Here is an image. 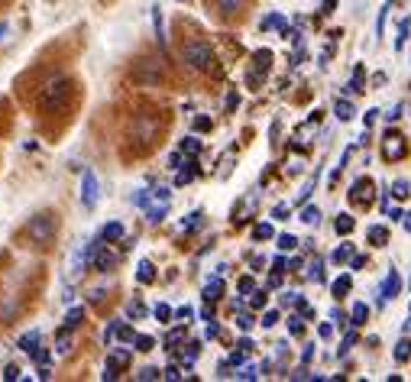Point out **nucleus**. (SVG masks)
I'll return each mask as SVG.
<instances>
[{
  "label": "nucleus",
  "mask_w": 411,
  "mask_h": 382,
  "mask_svg": "<svg viewBox=\"0 0 411 382\" xmlns=\"http://www.w3.org/2000/svg\"><path fill=\"white\" fill-rule=\"evenodd\" d=\"M195 162H188V168H178V175H175V185H188L191 178H195Z\"/></svg>",
  "instance_id": "24"
},
{
  "label": "nucleus",
  "mask_w": 411,
  "mask_h": 382,
  "mask_svg": "<svg viewBox=\"0 0 411 382\" xmlns=\"http://www.w3.org/2000/svg\"><path fill=\"white\" fill-rule=\"evenodd\" d=\"M411 360V340H398L395 344V363H408Z\"/></svg>",
  "instance_id": "20"
},
{
  "label": "nucleus",
  "mask_w": 411,
  "mask_h": 382,
  "mask_svg": "<svg viewBox=\"0 0 411 382\" xmlns=\"http://www.w3.org/2000/svg\"><path fill=\"white\" fill-rule=\"evenodd\" d=\"M136 282H143V285L156 282V266H152L150 260H143V262H140V269H136Z\"/></svg>",
  "instance_id": "16"
},
{
  "label": "nucleus",
  "mask_w": 411,
  "mask_h": 382,
  "mask_svg": "<svg viewBox=\"0 0 411 382\" xmlns=\"http://www.w3.org/2000/svg\"><path fill=\"white\" fill-rule=\"evenodd\" d=\"M156 140H159V120L156 117H133V123H130V143L136 146L140 152H150L152 146H156Z\"/></svg>",
  "instance_id": "2"
},
{
  "label": "nucleus",
  "mask_w": 411,
  "mask_h": 382,
  "mask_svg": "<svg viewBox=\"0 0 411 382\" xmlns=\"http://www.w3.org/2000/svg\"><path fill=\"white\" fill-rule=\"evenodd\" d=\"M301 221H305V224H318L321 211H318V207H305V211H301Z\"/></svg>",
  "instance_id": "30"
},
{
  "label": "nucleus",
  "mask_w": 411,
  "mask_h": 382,
  "mask_svg": "<svg viewBox=\"0 0 411 382\" xmlns=\"http://www.w3.org/2000/svg\"><path fill=\"white\" fill-rule=\"evenodd\" d=\"M39 340H42V334H39V331H29V334H23L19 337V350H23V353H36V344Z\"/></svg>",
  "instance_id": "13"
},
{
  "label": "nucleus",
  "mask_w": 411,
  "mask_h": 382,
  "mask_svg": "<svg viewBox=\"0 0 411 382\" xmlns=\"http://www.w3.org/2000/svg\"><path fill=\"white\" fill-rule=\"evenodd\" d=\"M81 205L88 211H94V205H97V178H94V172L81 175Z\"/></svg>",
  "instance_id": "9"
},
{
  "label": "nucleus",
  "mask_w": 411,
  "mask_h": 382,
  "mask_svg": "<svg viewBox=\"0 0 411 382\" xmlns=\"http://www.w3.org/2000/svg\"><path fill=\"white\" fill-rule=\"evenodd\" d=\"M191 315H195V311H191V308H178V317H182V321H185V324H188V317H191Z\"/></svg>",
  "instance_id": "50"
},
{
  "label": "nucleus",
  "mask_w": 411,
  "mask_h": 382,
  "mask_svg": "<svg viewBox=\"0 0 411 382\" xmlns=\"http://www.w3.org/2000/svg\"><path fill=\"white\" fill-rule=\"evenodd\" d=\"M330 260H334V262H346V260H353V246H350V243H344V246H337Z\"/></svg>",
  "instance_id": "25"
},
{
  "label": "nucleus",
  "mask_w": 411,
  "mask_h": 382,
  "mask_svg": "<svg viewBox=\"0 0 411 382\" xmlns=\"http://www.w3.org/2000/svg\"><path fill=\"white\" fill-rule=\"evenodd\" d=\"M143 311H146V308H143L140 301H133L130 305V317H143Z\"/></svg>",
  "instance_id": "48"
},
{
  "label": "nucleus",
  "mask_w": 411,
  "mask_h": 382,
  "mask_svg": "<svg viewBox=\"0 0 411 382\" xmlns=\"http://www.w3.org/2000/svg\"><path fill=\"white\" fill-rule=\"evenodd\" d=\"M182 152H185V156H198V152H201V143H198L195 136H188V140L182 143Z\"/></svg>",
  "instance_id": "26"
},
{
  "label": "nucleus",
  "mask_w": 411,
  "mask_h": 382,
  "mask_svg": "<svg viewBox=\"0 0 411 382\" xmlns=\"http://www.w3.org/2000/svg\"><path fill=\"white\" fill-rule=\"evenodd\" d=\"M392 191H395V198H408V195H411V191H408V182H402V178H398V182L392 185Z\"/></svg>",
  "instance_id": "34"
},
{
  "label": "nucleus",
  "mask_w": 411,
  "mask_h": 382,
  "mask_svg": "<svg viewBox=\"0 0 411 382\" xmlns=\"http://www.w3.org/2000/svg\"><path fill=\"white\" fill-rule=\"evenodd\" d=\"M272 269H275V272H285V260H282V256H279V260L272 262Z\"/></svg>",
  "instance_id": "51"
},
{
  "label": "nucleus",
  "mask_w": 411,
  "mask_h": 382,
  "mask_svg": "<svg viewBox=\"0 0 411 382\" xmlns=\"http://www.w3.org/2000/svg\"><path fill=\"white\" fill-rule=\"evenodd\" d=\"M56 233H58L56 211H42V214H36L26 224V240L36 243V246H49V243L56 240Z\"/></svg>",
  "instance_id": "3"
},
{
  "label": "nucleus",
  "mask_w": 411,
  "mask_h": 382,
  "mask_svg": "<svg viewBox=\"0 0 411 382\" xmlns=\"http://www.w3.org/2000/svg\"><path fill=\"white\" fill-rule=\"evenodd\" d=\"M405 230H411V214H408V221H405Z\"/></svg>",
  "instance_id": "54"
},
{
  "label": "nucleus",
  "mask_w": 411,
  "mask_h": 382,
  "mask_svg": "<svg viewBox=\"0 0 411 382\" xmlns=\"http://www.w3.org/2000/svg\"><path fill=\"white\" fill-rule=\"evenodd\" d=\"M7 36V23H0V39Z\"/></svg>",
  "instance_id": "53"
},
{
  "label": "nucleus",
  "mask_w": 411,
  "mask_h": 382,
  "mask_svg": "<svg viewBox=\"0 0 411 382\" xmlns=\"http://www.w3.org/2000/svg\"><path fill=\"white\" fill-rule=\"evenodd\" d=\"M353 227H356V221H353L350 214H340V217L334 221V230H337V233H344V237H350V233H353Z\"/></svg>",
  "instance_id": "18"
},
{
  "label": "nucleus",
  "mask_w": 411,
  "mask_h": 382,
  "mask_svg": "<svg viewBox=\"0 0 411 382\" xmlns=\"http://www.w3.org/2000/svg\"><path fill=\"white\" fill-rule=\"evenodd\" d=\"M308 279H311V282H321V279H324V272H321V260H314V262H311Z\"/></svg>",
  "instance_id": "35"
},
{
  "label": "nucleus",
  "mask_w": 411,
  "mask_h": 382,
  "mask_svg": "<svg viewBox=\"0 0 411 382\" xmlns=\"http://www.w3.org/2000/svg\"><path fill=\"white\" fill-rule=\"evenodd\" d=\"M289 321H291V324H289V331H291V334H295V337H298V334H305V321H301V317H289Z\"/></svg>",
  "instance_id": "36"
},
{
  "label": "nucleus",
  "mask_w": 411,
  "mask_h": 382,
  "mask_svg": "<svg viewBox=\"0 0 411 382\" xmlns=\"http://www.w3.org/2000/svg\"><path fill=\"white\" fill-rule=\"evenodd\" d=\"M350 285H353V279H350V276H340V279H334V285H330V289H334V299H344L346 292H350Z\"/></svg>",
  "instance_id": "19"
},
{
  "label": "nucleus",
  "mask_w": 411,
  "mask_h": 382,
  "mask_svg": "<svg viewBox=\"0 0 411 382\" xmlns=\"http://www.w3.org/2000/svg\"><path fill=\"white\" fill-rule=\"evenodd\" d=\"M382 152H385V159H402L405 152H408V146H405V140H402V136H395V133H389V136H385Z\"/></svg>",
  "instance_id": "10"
},
{
  "label": "nucleus",
  "mask_w": 411,
  "mask_h": 382,
  "mask_svg": "<svg viewBox=\"0 0 411 382\" xmlns=\"http://www.w3.org/2000/svg\"><path fill=\"white\" fill-rule=\"evenodd\" d=\"M3 379H10V382L19 379V366H17V363H10L7 369H3Z\"/></svg>",
  "instance_id": "39"
},
{
  "label": "nucleus",
  "mask_w": 411,
  "mask_h": 382,
  "mask_svg": "<svg viewBox=\"0 0 411 382\" xmlns=\"http://www.w3.org/2000/svg\"><path fill=\"white\" fill-rule=\"evenodd\" d=\"M156 317H159L162 324H166L168 317H172V308H168V305H156Z\"/></svg>",
  "instance_id": "37"
},
{
  "label": "nucleus",
  "mask_w": 411,
  "mask_h": 382,
  "mask_svg": "<svg viewBox=\"0 0 411 382\" xmlns=\"http://www.w3.org/2000/svg\"><path fill=\"white\" fill-rule=\"evenodd\" d=\"M350 317H353V327H363V324H366V317H369V308H366L363 301H356V305H353V315H350Z\"/></svg>",
  "instance_id": "22"
},
{
  "label": "nucleus",
  "mask_w": 411,
  "mask_h": 382,
  "mask_svg": "<svg viewBox=\"0 0 411 382\" xmlns=\"http://www.w3.org/2000/svg\"><path fill=\"white\" fill-rule=\"evenodd\" d=\"M366 237H369V243H373V246H385V243H389V230H385L382 224L369 227V230H366Z\"/></svg>",
  "instance_id": "17"
},
{
  "label": "nucleus",
  "mask_w": 411,
  "mask_h": 382,
  "mask_svg": "<svg viewBox=\"0 0 411 382\" xmlns=\"http://www.w3.org/2000/svg\"><path fill=\"white\" fill-rule=\"evenodd\" d=\"M201 221H204V214H201V211H195V214H188V221L185 224H182V230H195V227H201Z\"/></svg>",
  "instance_id": "28"
},
{
  "label": "nucleus",
  "mask_w": 411,
  "mask_h": 382,
  "mask_svg": "<svg viewBox=\"0 0 411 382\" xmlns=\"http://www.w3.org/2000/svg\"><path fill=\"white\" fill-rule=\"evenodd\" d=\"M398 289H402V279H398V272H389L385 276V282H382V301H389V299H395L398 295Z\"/></svg>",
  "instance_id": "11"
},
{
  "label": "nucleus",
  "mask_w": 411,
  "mask_h": 382,
  "mask_svg": "<svg viewBox=\"0 0 411 382\" xmlns=\"http://www.w3.org/2000/svg\"><path fill=\"white\" fill-rule=\"evenodd\" d=\"M220 295H224V279L217 276V279H211V282L204 285V301H217Z\"/></svg>",
  "instance_id": "15"
},
{
  "label": "nucleus",
  "mask_w": 411,
  "mask_h": 382,
  "mask_svg": "<svg viewBox=\"0 0 411 382\" xmlns=\"http://www.w3.org/2000/svg\"><path fill=\"white\" fill-rule=\"evenodd\" d=\"M240 292H243V295H246V292H252V279H250V276H243V279H240Z\"/></svg>",
  "instance_id": "49"
},
{
  "label": "nucleus",
  "mask_w": 411,
  "mask_h": 382,
  "mask_svg": "<svg viewBox=\"0 0 411 382\" xmlns=\"http://www.w3.org/2000/svg\"><path fill=\"white\" fill-rule=\"evenodd\" d=\"M123 233H127V230H123L120 221H111V224H107V227L101 230V237H104L107 243H117V240H123Z\"/></svg>",
  "instance_id": "14"
},
{
  "label": "nucleus",
  "mask_w": 411,
  "mask_h": 382,
  "mask_svg": "<svg viewBox=\"0 0 411 382\" xmlns=\"http://www.w3.org/2000/svg\"><path fill=\"white\" fill-rule=\"evenodd\" d=\"M250 305L252 308H266V292H256V295L250 299Z\"/></svg>",
  "instance_id": "43"
},
{
  "label": "nucleus",
  "mask_w": 411,
  "mask_h": 382,
  "mask_svg": "<svg viewBox=\"0 0 411 382\" xmlns=\"http://www.w3.org/2000/svg\"><path fill=\"white\" fill-rule=\"evenodd\" d=\"M136 205L146 207V217H150V221H162L168 205H172V191H168V188H152V191L136 198Z\"/></svg>",
  "instance_id": "5"
},
{
  "label": "nucleus",
  "mask_w": 411,
  "mask_h": 382,
  "mask_svg": "<svg viewBox=\"0 0 411 382\" xmlns=\"http://www.w3.org/2000/svg\"><path fill=\"white\" fill-rule=\"evenodd\" d=\"M133 78L140 84H159L162 81V68L159 62H152V58H140L136 68H133Z\"/></svg>",
  "instance_id": "7"
},
{
  "label": "nucleus",
  "mask_w": 411,
  "mask_h": 382,
  "mask_svg": "<svg viewBox=\"0 0 411 382\" xmlns=\"http://www.w3.org/2000/svg\"><path fill=\"white\" fill-rule=\"evenodd\" d=\"M182 156H185L182 150H178V152H172V156H168V168H182Z\"/></svg>",
  "instance_id": "41"
},
{
  "label": "nucleus",
  "mask_w": 411,
  "mask_h": 382,
  "mask_svg": "<svg viewBox=\"0 0 411 382\" xmlns=\"http://www.w3.org/2000/svg\"><path fill=\"white\" fill-rule=\"evenodd\" d=\"M353 344H356V331H350V334L344 337V347H340V353H346V350H350Z\"/></svg>",
  "instance_id": "42"
},
{
  "label": "nucleus",
  "mask_w": 411,
  "mask_h": 382,
  "mask_svg": "<svg viewBox=\"0 0 411 382\" xmlns=\"http://www.w3.org/2000/svg\"><path fill=\"white\" fill-rule=\"evenodd\" d=\"M104 237H94L91 243H88V253H84V262L91 266V269L97 272H113V266H117V256H113L107 246H104Z\"/></svg>",
  "instance_id": "6"
},
{
  "label": "nucleus",
  "mask_w": 411,
  "mask_h": 382,
  "mask_svg": "<svg viewBox=\"0 0 411 382\" xmlns=\"http://www.w3.org/2000/svg\"><path fill=\"white\" fill-rule=\"evenodd\" d=\"M72 91H75V81L68 75L52 78V81L42 88V94H39V113H42V117H62V113L68 111Z\"/></svg>",
  "instance_id": "1"
},
{
  "label": "nucleus",
  "mask_w": 411,
  "mask_h": 382,
  "mask_svg": "<svg viewBox=\"0 0 411 382\" xmlns=\"http://www.w3.org/2000/svg\"><path fill=\"white\" fill-rule=\"evenodd\" d=\"M159 369H156V366H143L140 373H136V379H143V382H152V379H159Z\"/></svg>",
  "instance_id": "27"
},
{
  "label": "nucleus",
  "mask_w": 411,
  "mask_h": 382,
  "mask_svg": "<svg viewBox=\"0 0 411 382\" xmlns=\"http://www.w3.org/2000/svg\"><path fill=\"white\" fill-rule=\"evenodd\" d=\"M295 246H298V240H295L291 233H282L279 237V250H295Z\"/></svg>",
  "instance_id": "32"
},
{
  "label": "nucleus",
  "mask_w": 411,
  "mask_h": 382,
  "mask_svg": "<svg viewBox=\"0 0 411 382\" xmlns=\"http://www.w3.org/2000/svg\"><path fill=\"white\" fill-rule=\"evenodd\" d=\"M350 201H353L356 207H369V205H373V182H369V178L353 182V188H350Z\"/></svg>",
  "instance_id": "8"
},
{
  "label": "nucleus",
  "mask_w": 411,
  "mask_h": 382,
  "mask_svg": "<svg viewBox=\"0 0 411 382\" xmlns=\"http://www.w3.org/2000/svg\"><path fill=\"white\" fill-rule=\"evenodd\" d=\"M182 337H185V331H172V334L166 337V347H168V350H172V347H175L178 340H182Z\"/></svg>",
  "instance_id": "38"
},
{
  "label": "nucleus",
  "mask_w": 411,
  "mask_h": 382,
  "mask_svg": "<svg viewBox=\"0 0 411 382\" xmlns=\"http://www.w3.org/2000/svg\"><path fill=\"white\" fill-rule=\"evenodd\" d=\"M81 321H84V308H72V311L65 315V324H62V327H68V331H75V327L81 324Z\"/></svg>",
  "instance_id": "21"
},
{
  "label": "nucleus",
  "mask_w": 411,
  "mask_h": 382,
  "mask_svg": "<svg viewBox=\"0 0 411 382\" xmlns=\"http://www.w3.org/2000/svg\"><path fill=\"white\" fill-rule=\"evenodd\" d=\"M162 376H166V379H172V382H175V379H182V369H178V366H168V369H166V373H162Z\"/></svg>",
  "instance_id": "44"
},
{
  "label": "nucleus",
  "mask_w": 411,
  "mask_h": 382,
  "mask_svg": "<svg viewBox=\"0 0 411 382\" xmlns=\"http://www.w3.org/2000/svg\"><path fill=\"white\" fill-rule=\"evenodd\" d=\"M334 113H337V117H340V120H353V104H350V101H337L334 104Z\"/></svg>",
  "instance_id": "23"
},
{
  "label": "nucleus",
  "mask_w": 411,
  "mask_h": 382,
  "mask_svg": "<svg viewBox=\"0 0 411 382\" xmlns=\"http://www.w3.org/2000/svg\"><path fill=\"white\" fill-rule=\"evenodd\" d=\"M275 321H279V311H266V315H262V327H272Z\"/></svg>",
  "instance_id": "40"
},
{
  "label": "nucleus",
  "mask_w": 411,
  "mask_h": 382,
  "mask_svg": "<svg viewBox=\"0 0 411 382\" xmlns=\"http://www.w3.org/2000/svg\"><path fill=\"white\" fill-rule=\"evenodd\" d=\"M214 3L224 17H236V13H243V7H246V0H214Z\"/></svg>",
  "instance_id": "12"
},
{
  "label": "nucleus",
  "mask_w": 411,
  "mask_h": 382,
  "mask_svg": "<svg viewBox=\"0 0 411 382\" xmlns=\"http://www.w3.org/2000/svg\"><path fill=\"white\" fill-rule=\"evenodd\" d=\"M272 217H275V221H285V217H289V207H285V205H279L275 211H272Z\"/></svg>",
  "instance_id": "46"
},
{
  "label": "nucleus",
  "mask_w": 411,
  "mask_h": 382,
  "mask_svg": "<svg viewBox=\"0 0 411 382\" xmlns=\"http://www.w3.org/2000/svg\"><path fill=\"white\" fill-rule=\"evenodd\" d=\"M236 324L243 327V331H250V327H252V315H240V317H236Z\"/></svg>",
  "instance_id": "45"
},
{
  "label": "nucleus",
  "mask_w": 411,
  "mask_h": 382,
  "mask_svg": "<svg viewBox=\"0 0 411 382\" xmlns=\"http://www.w3.org/2000/svg\"><path fill=\"white\" fill-rule=\"evenodd\" d=\"M272 233H275V230H272V224H259L256 230H252V237H256V240H269Z\"/></svg>",
  "instance_id": "31"
},
{
  "label": "nucleus",
  "mask_w": 411,
  "mask_h": 382,
  "mask_svg": "<svg viewBox=\"0 0 411 382\" xmlns=\"http://www.w3.org/2000/svg\"><path fill=\"white\" fill-rule=\"evenodd\" d=\"M152 347H156V340H152L150 334H136V350L146 353V350H152Z\"/></svg>",
  "instance_id": "29"
},
{
  "label": "nucleus",
  "mask_w": 411,
  "mask_h": 382,
  "mask_svg": "<svg viewBox=\"0 0 411 382\" xmlns=\"http://www.w3.org/2000/svg\"><path fill=\"white\" fill-rule=\"evenodd\" d=\"M334 7H337V0H324V10H328V13H330Z\"/></svg>",
  "instance_id": "52"
},
{
  "label": "nucleus",
  "mask_w": 411,
  "mask_h": 382,
  "mask_svg": "<svg viewBox=\"0 0 411 382\" xmlns=\"http://www.w3.org/2000/svg\"><path fill=\"white\" fill-rule=\"evenodd\" d=\"M195 130H201V133L211 130V120H207V117H198V120H195Z\"/></svg>",
  "instance_id": "47"
},
{
  "label": "nucleus",
  "mask_w": 411,
  "mask_h": 382,
  "mask_svg": "<svg viewBox=\"0 0 411 382\" xmlns=\"http://www.w3.org/2000/svg\"><path fill=\"white\" fill-rule=\"evenodd\" d=\"M182 62H185L188 68H195V72H211V68H214V52H211L207 42L191 39V42H185V49H182Z\"/></svg>",
  "instance_id": "4"
},
{
  "label": "nucleus",
  "mask_w": 411,
  "mask_h": 382,
  "mask_svg": "<svg viewBox=\"0 0 411 382\" xmlns=\"http://www.w3.org/2000/svg\"><path fill=\"white\" fill-rule=\"evenodd\" d=\"M234 376H236V379H256L259 373H256V366H240Z\"/></svg>",
  "instance_id": "33"
}]
</instances>
